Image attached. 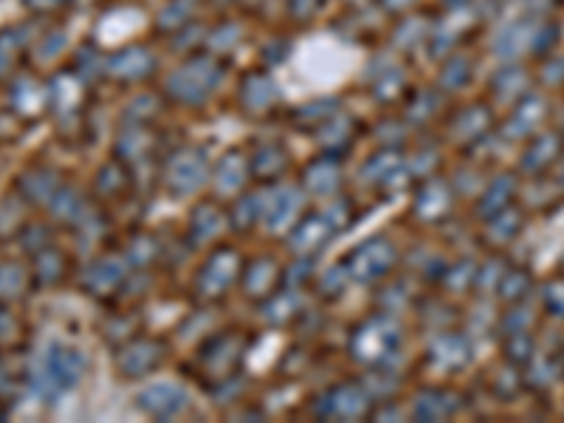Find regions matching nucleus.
Returning a JSON list of instances; mask_svg holds the SVG:
<instances>
[{
  "label": "nucleus",
  "mask_w": 564,
  "mask_h": 423,
  "mask_svg": "<svg viewBox=\"0 0 564 423\" xmlns=\"http://www.w3.org/2000/svg\"><path fill=\"white\" fill-rule=\"evenodd\" d=\"M82 370H85V359H82L79 350L51 345L46 359H43V367L37 373V390L43 392V395H57V392L74 387L79 378H82Z\"/></svg>",
  "instance_id": "nucleus-1"
},
{
  "label": "nucleus",
  "mask_w": 564,
  "mask_h": 423,
  "mask_svg": "<svg viewBox=\"0 0 564 423\" xmlns=\"http://www.w3.org/2000/svg\"><path fill=\"white\" fill-rule=\"evenodd\" d=\"M48 105V88L40 85L32 74H20V77L12 79L9 85V108L15 116H23V119H32V116H40Z\"/></svg>",
  "instance_id": "nucleus-2"
},
{
  "label": "nucleus",
  "mask_w": 564,
  "mask_h": 423,
  "mask_svg": "<svg viewBox=\"0 0 564 423\" xmlns=\"http://www.w3.org/2000/svg\"><path fill=\"white\" fill-rule=\"evenodd\" d=\"M57 189L60 181L51 170H29L17 178V192L26 198V204H48Z\"/></svg>",
  "instance_id": "nucleus-3"
},
{
  "label": "nucleus",
  "mask_w": 564,
  "mask_h": 423,
  "mask_svg": "<svg viewBox=\"0 0 564 423\" xmlns=\"http://www.w3.org/2000/svg\"><path fill=\"white\" fill-rule=\"evenodd\" d=\"M65 274V257L57 249H43L34 254L32 266V280H37L40 285H57L63 280Z\"/></svg>",
  "instance_id": "nucleus-4"
},
{
  "label": "nucleus",
  "mask_w": 564,
  "mask_h": 423,
  "mask_svg": "<svg viewBox=\"0 0 564 423\" xmlns=\"http://www.w3.org/2000/svg\"><path fill=\"white\" fill-rule=\"evenodd\" d=\"M141 398H144V409H150L153 415H175L178 409L184 407V395L175 387H153Z\"/></svg>",
  "instance_id": "nucleus-5"
},
{
  "label": "nucleus",
  "mask_w": 564,
  "mask_h": 423,
  "mask_svg": "<svg viewBox=\"0 0 564 423\" xmlns=\"http://www.w3.org/2000/svg\"><path fill=\"white\" fill-rule=\"evenodd\" d=\"M29 288V274L17 263L0 266V299H20Z\"/></svg>",
  "instance_id": "nucleus-6"
},
{
  "label": "nucleus",
  "mask_w": 564,
  "mask_h": 423,
  "mask_svg": "<svg viewBox=\"0 0 564 423\" xmlns=\"http://www.w3.org/2000/svg\"><path fill=\"white\" fill-rule=\"evenodd\" d=\"M23 204L26 198L20 192L0 204V237H9L23 226Z\"/></svg>",
  "instance_id": "nucleus-7"
},
{
  "label": "nucleus",
  "mask_w": 564,
  "mask_h": 423,
  "mask_svg": "<svg viewBox=\"0 0 564 423\" xmlns=\"http://www.w3.org/2000/svg\"><path fill=\"white\" fill-rule=\"evenodd\" d=\"M356 257L367 260V271H364V280H367V277H376V274H381L384 268L390 266V246L387 243H370Z\"/></svg>",
  "instance_id": "nucleus-8"
},
{
  "label": "nucleus",
  "mask_w": 564,
  "mask_h": 423,
  "mask_svg": "<svg viewBox=\"0 0 564 423\" xmlns=\"http://www.w3.org/2000/svg\"><path fill=\"white\" fill-rule=\"evenodd\" d=\"M17 48H20V37H17V32L0 34V77L9 71V65L15 60Z\"/></svg>",
  "instance_id": "nucleus-9"
},
{
  "label": "nucleus",
  "mask_w": 564,
  "mask_h": 423,
  "mask_svg": "<svg viewBox=\"0 0 564 423\" xmlns=\"http://www.w3.org/2000/svg\"><path fill=\"white\" fill-rule=\"evenodd\" d=\"M20 243H23V249L26 251H43L48 249V232L43 226H26L23 229V235H20Z\"/></svg>",
  "instance_id": "nucleus-10"
},
{
  "label": "nucleus",
  "mask_w": 564,
  "mask_h": 423,
  "mask_svg": "<svg viewBox=\"0 0 564 423\" xmlns=\"http://www.w3.org/2000/svg\"><path fill=\"white\" fill-rule=\"evenodd\" d=\"M23 3L34 15H51V12H57L63 6V0H23Z\"/></svg>",
  "instance_id": "nucleus-11"
},
{
  "label": "nucleus",
  "mask_w": 564,
  "mask_h": 423,
  "mask_svg": "<svg viewBox=\"0 0 564 423\" xmlns=\"http://www.w3.org/2000/svg\"><path fill=\"white\" fill-rule=\"evenodd\" d=\"M9 387V370H6V364H3V359H0V392Z\"/></svg>",
  "instance_id": "nucleus-12"
}]
</instances>
